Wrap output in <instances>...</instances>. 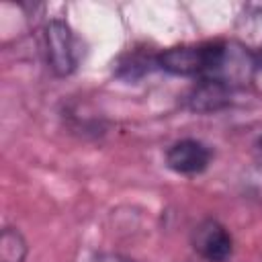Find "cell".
<instances>
[{
  "mask_svg": "<svg viewBox=\"0 0 262 262\" xmlns=\"http://www.w3.org/2000/svg\"><path fill=\"white\" fill-rule=\"evenodd\" d=\"M260 68V55L246 47L239 41H221L219 57L213 66V72L205 80H213L225 84L231 90H239L248 86Z\"/></svg>",
  "mask_w": 262,
  "mask_h": 262,
  "instance_id": "1",
  "label": "cell"
},
{
  "mask_svg": "<svg viewBox=\"0 0 262 262\" xmlns=\"http://www.w3.org/2000/svg\"><path fill=\"white\" fill-rule=\"evenodd\" d=\"M217 51H219V41L196 43V45H176L158 53L156 61L160 70L172 76L205 80L215 63Z\"/></svg>",
  "mask_w": 262,
  "mask_h": 262,
  "instance_id": "2",
  "label": "cell"
},
{
  "mask_svg": "<svg viewBox=\"0 0 262 262\" xmlns=\"http://www.w3.org/2000/svg\"><path fill=\"white\" fill-rule=\"evenodd\" d=\"M43 49L47 68L57 78H68L80 63V43L68 20L49 18L43 27Z\"/></svg>",
  "mask_w": 262,
  "mask_h": 262,
  "instance_id": "3",
  "label": "cell"
},
{
  "mask_svg": "<svg viewBox=\"0 0 262 262\" xmlns=\"http://www.w3.org/2000/svg\"><path fill=\"white\" fill-rule=\"evenodd\" d=\"M192 250L207 262H229L233 256V237L217 219H203L190 233Z\"/></svg>",
  "mask_w": 262,
  "mask_h": 262,
  "instance_id": "4",
  "label": "cell"
},
{
  "mask_svg": "<svg viewBox=\"0 0 262 262\" xmlns=\"http://www.w3.org/2000/svg\"><path fill=\"white\" fill-rule=\"evenodd\" d=\"M164 158H166V166L172 172L182 174V176H194L209 168L213 160V149L201 139L184 137V139L174 141L166 149Z\"/></svg>",
  "mask_w": 262,
  "mask_h": 262,
  "instance_id": "5",
  "label": "cell"
},
{
  "mask_svg": "<svg viewBox=\"0 0 262 262\" xmlns=\"http://www.w3.org/2000/svg\"><path fill=\"white\" fill-rule=\"evenodd\" d=\"M235 90L213 80H196L194 88L186 94V108L192 113H219L233 100Z\"/></svg>",
  "mask_w": 262,
  "mask_h": 262,
  "instance_id": "6",
  "label": "cell"
},
{
  "mask_svg": "<svg viewBox=\"0 0 262 262\" xmlns=\"http://www.w3.org/2000/svg\"><path fill=\"white\" fill-rule=\"evenodd\" d=\"M237 31L242 35V39L237 41L260 55L262 51V8H250L237 20Z\"/></svg>",
  "mask_w": 262,
  "mask_h": 262,
  "instance_id": "7",
  "label": "cell"
},
{
  "mask_svg": "<svg viewBox=\"0 0 262 262\" xmlns=\"http://www.w3.org/2000/svg\"><path fill=\"white\" fill-rule=\"evenodd\" d=\"M29 244L16 227H4L0 233V262H25Z\"/></svg>",
  "mask_w": 262,
  "mask_h": 262,
  "instance_id": "8",
  "label": "cell"
},
{
  "mask_svg": "<svg viewBox=\"0 0 262 262\" xmlns=\"http://www.w3.org/2000/svg\"><path fill=\"white\" fill-rule=\"evenodd\" d=\"M158 68L156 55H139V53H129L127 57H123V61L119 63V76H125L127 80H135L143 74H147L151 68Z\"/></svg>",
  "mask_w": 262,
  "mask_h": 262,
  "instance_id": "9",
  "label": "cell"
},
{
  "mask_svg": "<svg viewBox=\"0 0 262 262\" xmlns=\"http://www.w3.org/2000/svg\"><path fill=\"white\" fill-rule=\"evenodd\" d=\"M90 262H133V260L117 252H98L90 258Z\"/></svg>",
  "mask_w": 262,
  "mask_h": 262,
  "instance_id": "10",
  "label": "cell"
},
{
  "mask_svg": "<svg viewBox=\"0 0 262 262\" xmlns=\"http://www.w3.org/2000/svg\"><path fill=\"white\" fill-rule=\"evenodd\" d=\"M254 154H256V158L262 162V133L258 135V139H256V143H254Z\"/></svg>",
  "mask_w": 262,
  "mask_h": 262,
  "instance_id": "11",
  "label": "cell"
}]
</instances>
